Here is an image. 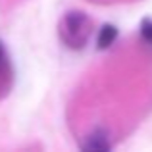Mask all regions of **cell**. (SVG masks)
Segmentation results:
<instances>
[{"instance_id": "obj_5", "label": "cell", "mask_w": 152, "mask_h": 152, "mask_svg": "<svg viewBox=\"0 0 152 152\" xmlns=\"http://www.w3.org/2000/svg\"><path fill=\"white\" fill-rule=\"evenodd\" d=\"M2 56H4V52H2V45H0V60H2Z\"/></svg>"}, {"instance_id": "obj_3", "label": "cell", "mask_w": 152, "mask_h": 152, "mask_svg": "<svg viewBox=\"0 0 152 152\" xmlns=\"http://www.w3.org/2000/svg\"><path fill=\"white\" fill-rule=\"evenodd\" d=\"M115 39H118V27L112 25V23H106V25H102V29L98 31L96 46H98L100 50H104V48H108V46L114 45Z\"/></svg>"}, {"instance_id": "obj_1", "label": "cell", "mask_w": 152, "mask_h": 152, "mask_svg": "<svg viewBox=\"0 0 152 152\" xmlns=\"http://www.w3.org/2000/svg\"><path fill=\"white\" fill-rule=\"evenodd\" d=\"M91 33H93V21L85 12H67L60 19L58 35L67 48L81 50L89 42Z\"/></svg>"}, {"instance_id": "obj_4", "label": "cell", "mask_w": 152, "mask_h": 152, "mask_svg": "<svg viewBox=\"0 0 152 152\" xmlns=\"http://www.w3.org/2000/svg\"><path fill=\"white\" fill-rule=\"evenodd\" d=\"M141 35L146 42L152 45V19H142L141 23Z\"/></svg>"}, {"instance_id": "obj_2", "label": "cell", "mask_w": 152, "mask_h": 152, "mask_svg": "<svg viewBox=\"0 0 152 152\" xmlns=\"http://www.w3.org/2000/svg\"><path fill=\"white\" fill-rule=\"evenodd\" d=\"M110 148V139H108V133L102 129H94L93 133L87 137V141L83 142V150H108Z\"/></svg>"}]
</instances>
